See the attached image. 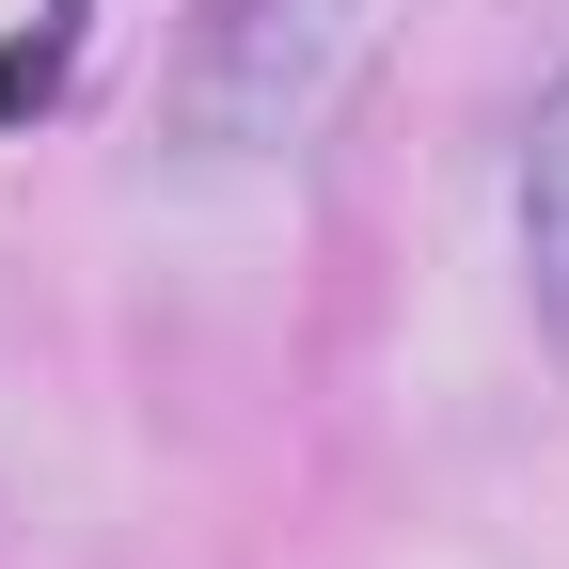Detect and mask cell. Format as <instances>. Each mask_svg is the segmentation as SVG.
I'll return each instance as SVG.
<instances>
[{
	"label": "cell",
	"instance_id": "6da1fadb",
	"mask_svg": "<svg viewBox=\"0 0 569 569\" xmlns=\"http://www.w3.org/2000/svg\"><path fill=\"white\" fill-rule=\"evenodd\" d=\"M365 48V0H190V48H174V142L190 159H269L301 142Z\"/></svg>",
	"mask_w": 569,
	"mask_h": 569
},
{
	"label": "cell",
	"instance_id": "7a4b0ae2",
	"mask_svg": "<svg viewBox=\"0 0 569 569\" xmlns=\"http://www.w3.org/2000/svg\"><path fill=\"white\" fill-rule=\"evenodd\" d=\"M522 284H538V332L569 348V80L522 127Z\"/></svg>",
	"mask_w": 569,
	"mask_h": 569
},
{
	"label": "cell",
	"instance_id": "3957f363",
	"mask_svg": "<svg viewBox=\"0 0 569 569\" xmlns=\"http://www.w3.org/2000/svg\"><path fill=\"white\" fill-rule=\"evenodd\" d=\"M0 96H17V80H0Z\"/></svg>",
	"mask_w": 569,
	"mask_h": 569
}]
</instances>
